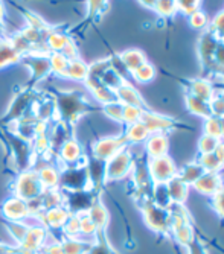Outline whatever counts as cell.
I'll return each instance as SVG.
<instances>
[{"label": "cell", "mask_w": 224, "mask_h": 254, "mask_svg": "<svg viewBox=\"0 0 224 254\" xmlns=\"http://www.w3.org/2000/svg\"><path fill=\"white\" fill-rule=\"evenodd\" d=\"M52 98L55 101V121L63 122L71 129H74L78 121L82 119L85 114L98 110V107H95L90 101H87L82 93L75 90H58Z\"/></svg>", "instance_id": "1"}, {"label": "cell", "mask_w": 224, "mask_h": 254, "mask_svg": "<svg viewBox=\"0 0 224 254\" xmlns=\"http://www.w3.org/2000/svg\"><path fill=\"white\" fill-rule=\"evenodd\" d=\"M218 41H220V37L215 32H212L209 28H206L205 32L198 38V44H197V52H198V58L201 63V68H203V72H205V78L206 79L214 78L212 81L221 78L218 68L215 65V60H214L215 48Z\"/></svg>", "instance_id": "2"}, {"label": "cell", "mask_w": 224, "mask_h": 254, "mask_svg": "<svg viewBox=\"0 0 224 254\" xmlns=\"http://www.w3.org/2000/svg\"><path fill=\"white\" fill-rule=\"evenodd\" d=\"M38 96H40V91L35 90V88H29V87L21 88L18 93L14 96L6 114L2 119H0V128L5 127V125L15 124L20 119H23L26 114L31 111L32 104L35 102V99Z\"/></svg>", "instance_id": "3"}, {"label": "cell", "mask_w": 224, "mask_h": 254, "mask_svg": "<svg viewBox=\"0 0 224 254\" xmlns=\"http://www.w3.org/2000/svg\"><path fill=\"white\" fill-rule=\"evenodd\" d=\"M12 196H17L23 199L25 202H32L41 196L44 192L43 184L38 178V174L35 169H28L23 172H18L15 181L11 184Z\"/></svg>", "instance_id": "4"}, {"label": "cell", "mask_w": 224, "mask_h": 254, "mask_svg": "<svg viewBox=\"0 0 224 254\" xmlns=\"http://www.w3.org/2000/svg\"><path fill=\"white\" fill-rule=\"evenodd\" d=\"M60 188L64 192H81V190H92L90 180H88V171L85 165V157L81 163L64 166L60 169Z\"/></svg>", "instance_id": "5"}, {"label": "cell", "mask_w": 224, "mask_h": 254, "mask_svg": "<svg viewBox=\"0 0 224 254\" xmlns=\"http://www.w3.org/2000/svg\"><path fill=\"white\" fill-rule=\"evenodd\" d=\"M2 131L5 132V129H2ZM5 135H6V142H8L11 154H12V160H14L17 172L34 169L35 154L32 149V143L28 140H23V138H20L12 131H6Z\"/></svg>", "instance_id": "6"}, {"label": "cell", "mask_w": 224, "mask_h": 254, "mask_svg": "<svg viewBox=\"0 0 224 254\" xmlns=\"http://www.w3.org/2000/svg\"><path fill=\"white\" fill-rule=\"evenodd\" d=\"M134 165V157L128 148L122 149L116 155L105 161V183L118 181L127 177Z\"/></svg>", "instance_id": "7"}, {"label": "cell", "mask_w": 224, "mask_h": 254, "mask_svg": "<svg viewBox=\"0 0 224 254\" xmlns=\"http://www.w3.org/2000/svg\"><path fill=\"white\" fill-rule=\"evenodd\" d=\"M142 213L145 224L157 233H168L171 230V213L165 207L157 205L154 201H149L142 205Z\"/></svg>", "instance_id": "8"}, {"label": "cell", "mask_w": 224, "mask_h": 254, "mask_svg": "<svg viewBox=\"0 0 224 254\" xmlns=\"http://www.w3.org/2000/svg\"><path fill=\"white\" fill-rule=\"evenodd\" d=\"M49 54H26L21 57L20 63L25 64L31 70V79L26 87L35 88L38 82H41L44 78H48L51 72V63H49Z\"/></svg>", "instance_id": "9"}, {"label": "cell", "mask_w": 224, "mask_h": 254, "mask_svg": "<svg viewBox=\"0 0 224 254\" xmlns=\"http://www.w3.org/2000/svg\"><path fill=\"white\" fill-rule=\"evenodd\" d=\"M148 174L154 184H166L171 178L177 175V168L169 155L149 158L147 161Z\"/></svg>", "instance_id": "10"}, {"label": "cell", "mask_w": 224, "mask_h": 254, "mask_svg": "<svg viewBox=\"0 0 224 254\" xmlns=\"http://www.w3.org/2000/svg\"><path fill=\"white\" fill-rule=\"evenodd\" d=\"M141 122L147 127L149 134H168V132L175 131L177 128L182 127L175 119L155 113L151 108L142 111Z\"/></svg>", "instance_id": "11"}, {"label": "cell", "mask_w": 224, "mask_h": 254, "mask_svg": "<svg viewBox=\"0 0 224 254\" xmlns=\"http://www.w3.org/2000/svg\"><path fill=\"white\" fill-rule=\"evenodd\" d=\"M125 148H128V143L125 140L124 134L122 135H113V137H102V138H99V140L92 143V154L90 155L101 160V161H107Z\"/></svg>", "instance_id": "12"}, {"label": "cell", "mask_w": 224, "mask_h": 254, "mask_svg": "<svg viewBox=\"0 0 224 254\" xmlns=\"http://www.w3.org/2000/svg\"><path fill=\"white\" fill-rule=\"evenodd\" d=\"M48 238L49 230L46 227H43L41 224L29 225L25 239L17 245L18 254H40V250L46 244Z\"/></svg>", "instance_id": "13"}, {"label": "cell", "mask_w": 224, "mask_h": 254, "mask_svg": "<svg viewBox=\"0 0 224 254\" xmlns=\"http://www.w3.org/2000/svg\"><path fill=\"white\" fill-rule=\"evenodd\" d=\"M57 157H58L57 166L61 169L64 166H72V165L81 163L85 155H84V149H82L81 143L76 140L75 137H71L61 145Z\"/></svg>", "instance_id": "14"}, {"label": "cell", "mask_w": 224, "mask_h": 254, "mask_svg": "<svg viewBox=\"0 0 224 254\" xmlns=\"http://www.w3.org/2000/svg\"><path fill=\"white\" fill-rule=\"evenodd\" d=\"M2 216L5 221H26L31 216L29 205L23 199L11 196L2 204Z\"/></svg>", "instance_id": "15"}, {"label": "cell", "mask_w": 224, "mask_h": 254, "mask_svg": "<svg viewBox=\"0 0 224 254\" xmlns=\"http://www.w3.org/2000/svg\"><path fill=\"white\" fill-rule=\"evenodd\" d=\"M71 215L72 213L67 210L64 205H60V207H54V209L41 212L35 218H38L40 224L43 227H46L48 230H61Z\"/></svg>", "instance_id": "16"}, {"label": "cell", "mask_w": 224, "mask_h": 254, "mask_svg": "<svg viewBox=\"0 0 224 254\" xmlns=\"http://www.w3.org/2000/svg\"><path fill=\"white\" fill-rule=\"evenodd\" d=\"M185 87H186V93L200 98L203 101H211L215 95V88L211 79L206 78H195V79H185L183 81Z\"/></svg>", "instance_id": "17"}, {"label": "cell", "mask_w": 224, "mask_h": 254, "mask_svg": "<svg viewBox=\"0 0 224 254\" xmlns=\"http://www.w3.org/2000/svg\"><path fill=\"white\" fill-rule=\"evenodd\" d=\"M84 84H85L87 90L90 91V95H92L101 105H105V104H110V102L118 101L115 90H111V88H108L107 85H104L99 79L92 78V76H87V79L84 81Z\"/></svg>", "instance_id": "18"}, {"label": "cell", "mask_w": 224, "mask_h": 254, "mask_svg": "<svg viewBox=\"0 0 224 254\" xmlns=\"http://www.w3.org/2000/svg\"><path fill=\"white\" fill-rule=\"evenodd\" d=\"M116 98L122 105H133V107H139L142 110H148L149 107L147 105L145 99L142 98V95L134 88L130 82H124L122 85H119L116 90Z\"/></svg>", "instance_id": "19"}, {"label": "cell", "mask_w": 224, "mask_h": 254, "mask_svg": "<svg viewBox=\"0 0 224 254\" xmlns=\"http://www.w3.org/2000/svg\"><path fill=\"white\" fill-rule=\"evenodd\" d=\"M223 180L220 177L218 172H205L201 175L194 184L192 188L198 192V193H203L208 196H212L221 186H223Z\"/></svg>", "instance_id": "20"}, {"label": "cell", "mask_w": 224, "mask_h": 254, "mask_svg": "<svg viewBox=\"0 0 224 254\" xmlns=\"http://www.w3.org/2000/svg\"><path fill=\"white\" fill-rule=\"evenodd\" d=\"M168 149L169 140L166 134H149V137L145 140V152L148 158L168 155Z\"/></svg>", "instance_id": "21"}, {"label": "cell", "mask_w": 224, "mask_h": 254, "mask_svg": "<svg viewBox=\"0 0 224 254\" xmlns=\"http://www.w3.org/2000/svg\"><path fill=\"white\" fill-rule=\"evenodd\" d=\"M166 190H168L171 204H183L186 201V198H188L189 186L180 177L175 175L174 178H171L166 183Z\"/></svg>", "instance_id": "22"}, {"label": "cell", "mask_w": 224, "mask_h": 254, "mask_svg": "<svg viewBox=\"0 0 224 254\" xmlns=\"http://www.w3.org/2000/svg\"><path fill=\"white\" fill-rule=\"evenodd\" d=\"M74 38L67 32L61 31L60 28H52L46 34V40H44V41H46V48H48V51L51 54V52H63V49Z\"/></svg>", "instance_id": "23"}, {"label": "cell", "mask_w": 224, "mask_h": 254, "mask_svg": "<svg viewBox=\"0 0 224 254\" xmlns=\"http://www.w3.org/2000/svg\"><path fill=\"white\" fill-rule=\"evenodd\" d=\"M35 171L38 174V178H40L44 189H58L60 188L61 171L57 165H44Z\"/></svg>", "instance_id": "24"}, {"label": "cell", "mask_w": 224, "mask_h": 254, "mask_svg": "<svg viewBox=\"0 0 224 254\" xmlns=\"http://www.w3.org/2000/svg\"><path fill=\"white\" fill-rule=\"evenodd\" d=\"M118 57H119L122 65L127 68L128 73H133L136 68H139L142 64L147 63L145 54L142 51H139V49H127L122 54H119Z\"/></svg>", "instance_id": "25"}, {"label": "cell", "mask_w": 224, "mask_h": 254, "mask_svg": "<svg viewBox=\"0 0 224 254\" xmlns=\"http://www.w3.org/2000/svg\"><path fill=\"white\" fill-rule=\"evenodd\" d=\"M185 104H186V108L189 110V113L195 114L198 118H211L212 116V111H211V105L208 101H203L200 98H195L189 93L185 95Z\"/></svg>", "instance_id": "26"}, {"label": "cell", "mask_w": 224, "mask_h": 254, "mask_svg": "<svg viewBox=\"0 0 224 254\" xmlns=\"http://www.w3.org/2000/svg\"><path fill=\"white\" fill-rule=\"evenodd\" d=\"M21 54L14 49V46L9 43L8 37H3L0 40V68H3L12 63H20Z\"/></svg>", "instance_id": "27"}, {"label": "cell", "mask_w": 224, "mask_h": 254, "mask_svg": "<svg viewBox=\"0 0 224 254\" xmlns=\"http://www.w3.org/2000/svg\"><path fill=\"white\" fill-rule=\"evenodd\" d=\"M124 137H125V140H127L128 145H138V143H142V142L147 140V138L149 137V132H148L147 127L139 121L136 124L127 125Z\"/></svg>", "instance_id": "28"}, {"label": "cell", "mask_w": 224, "mask_h": 254, "mask_svg": "<svg viewBox=\"0 0 224 254\" xmlns=\"http://www.w3.org/2000/svg\"><path fill=\"white\" fill-rule=\"evenodd\" d=\"M87 215L93 221V224L96 225L98 230H105L108 225V210L105 209V205L98 199L95 201L90 209L87 210Z\"/></svg>", "instance_id": "29"}, {"label": "cell", "mask_w": 224, "mask_h": 254, "mask_svg": "<svg viewBox=\"0 0 224 254\" xmlns=\"http://www.w3.org/2000/svg\"><path fill=\"white\" fill-rule=\"evenodd\" d=\"M64 254H87L93 241H81L79 238H63L60 241Z\"/></svg>", "instance_id": "30"}, {"label": "cell", "mask_w": 224, "mask_h": 254, "mask_svg": "<svg viewBox=\"0 0 224 254\" xmlns=\"http://www.w3.org/2000/svg\"><path fill=\"white\" fill-rule=\"evenodd\" d=\"M87 76H88V64L87 63H84L81 58H75V60L69 61L66 78L84 82L87 79Z\"/></svg>", "instance_id": "31"}, {"label": "cell", "mask_w": 224, "mask_h": 254, "mask_svg": "<svg viewBox=\"0 0 224 254\" xmlns=\"http://www.w3.org/2000/svg\"><path fill=\"white\" fill-rule=\"evenodd\" d=\"M206 171L201 168L200 165H198V161L195 160V161H192V163H188V165H185L180 171H177V175L180 177L188 186H192V184L203 175Z\"/></svg>", "instance_id": "32"}, {"label": "cell", "mask_w": 224, "mask_h": 254, "mask_svg": "<svg viewBox=\"0 0 224 254\" xmlns=\"http://www.w3.org/2000/svg\"><path fill=\"white\" fill-rule=\"evenodd\" d=\"M87 254H118L113 248H111L107 236H105V230H98L93 244L88 248Z\"/></svg>", "instance_id": "33"}, {"label": "cell", "mask_w": 224, "mask_h": 254, "mask_svg": "<svg viewBox=\"0 0 224 254\" xmlns=\"http://www.w3.org/2000/svg\"><path fill=\"white\" fill-rule=\"evenodd\" d=\"M49 63H51V72L57 76L66 78L67 75V67H69V58H66L60 52H51L49 55Z\"/></svg>", "instance_id": "34"}, {"label": "cell", "mask_w": 224, "mask_h": 254, "mask_svg": "<svg viewBox=\"0 0 224 254\" xmlns=\"http://www.w3.org/2000/svg\"><path fill=\"white\" fill-rule=\"evenodd\" d=\"M15 6L18 8V11L21 12V15H23V17L26 18L28 26H31V28H34V29H38V31H43V32H48V31L52 29V28L48 25V23L44 21L38 14H35V12H32V11L23 8V6H18V5H15Z\"/></svg>", "instance_id": "35"}, {"label": "cell", "mask_w": 224, "mask_h": 254, "mask_svg": "<svg viewBox=\"0 0 224 254\" xmlns=\"http://www.w3.org/2000/svg\"><path fill=\"white\" fill-rule=\"evenodd\" d=\"M5 227L9 232V235L14 238V241L17 242V245L25 239L29 228L26 221H5Z\"/></svg>", "instance_id": "36"}, {"label": "cell", "mask_w": 224, "mask_h": 254, "mask_svg": "<svg viewBox=\"0 0 224 254\" xmlns=\"http://www.w3.org/2000/svg\"><path fill=\"white\" fill-rule=\"evenodd\" d=\"M108 0H87V21L99 20L107 11Z\"/></svg>", "instance_id": "37"}, {"label": "cell", "mask_w": 224, "mask_h": 254, "mask_svg": "<svg viewBox=\"0 0 224 254\" xmlns=\"http://www.w3.org/2000/svg\"><path fill=\"white\" fill-rule=\"evenodd\" d=\"M197 161H198V165L203 168L206 172H220L224 168V165L218 160V157L214 152H211V154H200Z\"/></svg>", "instance_id": "38"}, {"label": "cell", "mask_w": 224, "mask_h": 254, "mask_svg": "<svg viewBox=\"0 0 224 254\" xmlns=\"http://www.w3.org/2000/svg\"><path fill=\"white\" fill-rule=\"evenodd\" d=\"M152 11L157 12V15L162 18H171L178 12L175 0H155V5H154Z\"/></svg>", "instance_id": "39"}, {"label": "cell", "mask_w": 224, "mask_h": 254, "mask_svg": "<svg viewBox=\"0 0 224 254\" xmlns=\"http://www.w3.org/2000/svg\"><path fill=\"white\" fill-rule=\"evenodd\" d=\"M131 76L136 79L139 84H148V82H151L152 79H154V76H155V68H154V65L152 64H149L148 61L145 63V64H142L139 68H136L133 73H131Z\"/></svg>", "instance_id": "40"}, {"label": "cell", "mask_w": 224, "mask_h": 254, "mask_svg": "<svg viewBox=\"0 0 224 254\" xmlns=\"http://www.w3.org/2000/svg\"><path fill=\"white\" fill-rule=\"evenodd\" d=\"M79 216V230H81V236H85V238H90L92 241L95 239L96 236V232L98 228L96 225L93 224V221L88 218L87 212L84 213H76Z\"/></svg>", "instance_id": "41"}, {"label": "cell", "mask_w": 224, "mask_h": 254, "mask_svg": "<svg viewBox=\"0 0 224 254\" xmlns=\"http://www.w3.org/2000/svg\"><path fill=\"white\" fill-rule=\"evenodd\" d=\"M203 134L215 137L218 140H223V131H221V122L220 118L211 116L205 119V125H203Z\"/></svg>", "instance_id": "42"}, {"label": "cell", "mask_w": 224, "mask_h": 254, "mask_svg": "<svg viewBox=\"0 0 224 254\" xmlns=\"http://www.w3.org/2000/svg\"><path fill=\"white\" fill-rule=\"evenodd\" d=\"M66 238H79L81 230H79V216L76 213H72L69 219L66 221L64 227L61 228Z\"/></svg>", "instance_id": "43"}, {"label": "cell", "mask_w": 224, "mask_h": 254, "mask_svg": "<svg viewBox=\"0 0 224 254\" xmlns=\"http://www.w3.org/2000/svg\"><path fill=\"white\" fill-rule=\"evenodd\" d=\"M122 110H124V105L119 101L102 105V113L105 116L113 122H119V124H122Z\"/></svg>", "instance_id": "44"}, {"label": "cell", "mask_w": 224, "mask_h": 254, "mask_svg": "<svg viewBox=\"0 0 224 254\" xmlns=\"http://www.w3.org/2000/svg\"><path fill=\"white\" fill-rule=\"evenodd\" d=\"M111 67V63H110V57L108 58H102V60H98L92 64H88V76L92 78H96V79H101V76L108 70Z\"/></svg>", "instance_id": "45"}, {"label": "cell", "mask_w": 224, "mask_h": 254, "mask_svg": "<svg viewBox=\"0 0 224 254\" xmlns=\"http://www.w3.org/2000/svg\"><path fill=\"white\" fill-rule=\"evenodd\" d=\"M142 108L139 107H133V105H124L122 110V124L124 125H131V124H136L141 121L142 116Z\"/></svg>", "instance_id": "46"}, {"label": "cell", "mask_w": 224, "mask_h": 254, "mask_svg": "<svg viewBox=\"0 0 224 254\" xmlns=\"http://www.w3.org/2000/svg\"><path fill=\"white\" fill-rule=\"evenodd\" d=\"M174 235H175V239L178 244L182 245H189L192 241H194V228L191 224H186L180 228L174 230Z\"/></svg>", "instance_id": "47"}, {"label": "cell", "mask_w": 224, "mask_h": 254, "mask_svg": "<svg viewBox=\"0 0 224 254\" xmlns=\"http://www.w3.org/2000/svg\"><path fill=\"white\" fill-rule=\"evenodd\" d=\"M218 142H220L218 138L203 134L198 138V154H211V152H214Z\"/></svg>", "instance_id": "48"}, {"label": "cell", "mask_w": 224, "mask_h": 254, "mask_svg": "<svg viewBox=\"0 0 224 254\" xmlns=\"http://www.w3.org/2000/svg\"><path fill=\"white\" fill-rule=\"evenodd\" d=\"M200 3H201V0H175L177 11L182 12L183 15H188V17L192 12L200 9Z\"/></svg>", "instance_id": "49"}, {"label": "cell", "mask_w": 224, "mask_h": 254, "mask_svg": "<svg viewBox=\"0 0 224 254\" xmlns=\"http://www.w3.org/2000/svg\"><path fill=\"white\" fill-rule=\"evenodd\" d=\"M212 116L215 118H223L224 116V93L221 91H215L214 98L209 101Z\"/></svg>", "instance_id": "50"}, {"label": "cell", "mask_w": 224, "mask_h": 254, "mask_svg": "<svg viewBox=\"0 0 224 254\" xmlns=\"http://www.w3.org/2000/svg\"><path fill=\"white\" fill-rule=\"evenodd\" d=\"M189 25H191V28H194V29H206L209 25H208V17H206V14L201 11V9H198V11H195V12H192L189 17Z\"/></svg>", "instance_id": "51"}, {"label": "cell", "mask_w": 224, "mask_h": 254, "mask_svg": "<svg viewBox=\"0 0 224 254\" xmlns=\"http://www.w3.org/2000/svg\"><path fill=\"white\" fill-rule=\"evenodd\" d=\"M212 205L218 216L224 219V184L212 195Z\"/></svg>", "instance_id": "52"}, {"label": "cell", "mask_w": 224, "mask_h": 254, "mask_svg": "<svg viewBox=\"0 0 224 254\" xmlns=\"http://www.w3.org/2000/svg\"><path fill=\"white\" fill-rule=\"evenodd\" d=\"M212 32H215L220 38H224V9L220 11L214 20L211 21V25L208 26Z\"/></svg>", "instance_id": "53"}, {"label": "cell", "mask_w": 224, "mask_h": 254, "mask_svg": "<svg viewBox=\"0 0 224 254\" xmlns=\"http://www.w3.org/2000/svg\"><path fill=\"white\" fill-rule=\"evenodd\" d=\"M40 254H64L60 241L52 242V244H44L43 248L40 250Z\"/></svg>", "instance_id": "54"}, {"label": "cell", "mask_w": 224, "mask_h": 254, "mask_svg": "<svg viewBox=\"0 0 224 254\" xmlns=\"http://www.w3.org/2000/svg\"><path fill=\"white\" fill-rule=\"evenodd\" d=\"M189 254H206V251H205V248H203V245H201L198 241H192L189 245Z\"/></svg>", "instance_id": "55"}, {"label": "cell", "mask_w": 224, "mask_h": 254, "mask_svg": "<svg viewBox=\"0 0 224 254\" xmlns=\"http://www.w3.org/2000/svg\"><path fill=\"white\" fill-rule=\"evenodd\" d=\"M214 154L218 157V160H220L221 163L224 165V138H223V140H220V142H218V145H217V148H215Z\"/></svg>", "instance_id": "56"}, {"label": "cell", "mask_w": 224, "mask_h": 254, "mask_svg": "<svg viewBox=\"0 0 224 254\" xmlns=\"http://www.w3.org/2000/svg\"><path fill=\"white\" fill-rule=\"evenodd\" d=\"M212 84H214L215 91H221V93H224V78L215 79V81H212Z\"/></svg>", "instance_id": "57"}, {"label": "cell", "mask_w": 224, "mask_h": 254, "mask_svg": "<svg viewBox=\"0 0 224 254\" xmlns=\"http://www.w3.org/2000/svg\"><path fill=\"white\" fill-rule=\"evenodd\" d=\"M139 3L148 9H154V5H155V0H139Z\"/></svg>", "instance_id": "58"}, {"label": "cell", "mask_w": 224, "mask_h": 254, "mask_svg": "<svg viewBox=\"0 0 224 254\" xmlns=\"http://www.w3.org/2000/svg\"><path fill=\"white\" fill-rule=\"evenodd\" d=\"M3 17H5V8H3V2L0 0V23L3 21Z\"/></svg>", "instance_id": "59"}, {"label": "cell", "mask_w": 224, "mask_h": 254, "mask_svg": "<svg viewBox=\"0 0 224 254\" xmlns=\"http://www.w3.org/2000/svg\"><path fill=\"white\" fill-rule=\"evenodd\" d=\"M220 122H221V131H223V138H224V116L220 118Z\"/></svg>", "instance_id": "60"}, {"label": "cell", "mask_w": 224, "mask_h": 254, "mask_svg": "<svg viewBox=\"0 0 224 254\" xmlns=\"http://www.w3.org/2000/svg\"><path fill=\"white\" fill-rule=\"evenodd\" d=\"M2 38H3V37H2V34H0V40H2Z\"/></svg>", "instance_id": "61"}]
</instances>
